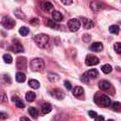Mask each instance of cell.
<instances>
[{"instance_id":"obj_17","label":"cell","mask_w":121,"mask_h":121,"mask_svg":"<svg viewBox=\"0 0 121 121\" xmlns=\"http://www.w3.org/2000/svg\"><path fill=\"white\" fill-rule=\"evenodd\" d=\"M73 94H74V96H77V98H79V96H81V95H83V88L80 87V86L74 87V88H73Z\"/></svg>"},{"instance_id":"obj_25","label":"cell","mask_w":121,"mask_h":121,"mask_svg":"<svg viewBox=\"0 0 121 121\" xmlns=\"http://www.w3.org/2000/svg\"><path fill=\"white\" fill-rule=\"evenodd\" d=\"M19 34L20 35H22V37H26V35H28L30 34V30L27 28V27H20V30H19Z\"/></svg>"},{"instance_id":"obj_5","label":"cell","mask_w":121,"mask_h":121,"mask_svg":"<svg viewBox=\"0 0 121 121\" xmlns=\"http://www.w3.org/2000/svg\"><path fill=\"white\" fill-rule=\"evenodd\" d=\"M99 87H100V89L101 91H106V92H109L111 91V93H114V88H113V86L109 83V81L107 80H101L99 82Z\"/></svg>"},{"instance_id":"obj_40","label":"cell","mask_w":121,"mask_h":121,"mask_svg":"<svg viewBox=\"0 0 121 121\" xmlns=\"http://www.w3.org/2000/svg\"><path fill=\"white\" fill-rule=\"evenodd\" d=\"M53 121H62V118H61L60 115H56V117L53 119Z\"/></svg>"},{"instance_id":"obj_28","label":"cell","mask_w":121,"mask_h":121,"mask_svg":"<svg viewBox=\"0 0 121 121\" xmlns=\"http://www.w3.org/2000/svg\"><path fill=\"white\" fill-rule=\"evenodd\" d=\"M47 26H48V27H51V28H54V30H56V28L59 27L54 20H47Z\"/></svg>"},{"instance_id":"obj_30","label":"cell","mask_w":121,"mask_h":121,"mask_svg":"<svg viewBox=\"0 0 121 121\" xmlns=\"http://www.w3.org/2000/svg\"><path fill=\"white\" fill-rule=\"evenodd\" d=\"M0 101H2V102H6V101H7L6 93H5L4 91H1V89H0Z\"/></svg>"},{"instance_id":"obj_8","label":"cell","mask_w":121,"mask_h":121,"mask_svg":"<svg viewBox=\"0 0 121 121\" xmlns=\"http://www.w3.org/2000/svg\"><path fill=\"white\" fill-rule=\"evenodd\" d=\"M100 62L99 58L94 56V55H87L86 58V65L87 66H94V65H98Z\"/></svg>"},{"instance_id":"obj_6","label":"cell","mask_w":121,"mask_h":121,"mask_svg":"<svg viewBox=\"0 0 121 121\" xmlns=\"http://www.w3.org/2000/svg\"><path fill=\"white\" fill-rule=\"evenodd\" d=\"M27 67V60L25 56H19L17 59V68L19 71H26Z\"/></svg>"},{"instance_id":"obj_2","label":"cell","mask_w":121,"mask_h":121,"mask_svg":"<svg viewBox=\"0 0 121 121\" xmlns=\"http://www.w3.org/2000/svg\"><path fill=\"white\" fill-rule=\"evenodd\" d=\"M30 67L33 72H40L45 68V61L43 59H40V58H35L33 59L31 62H30Z\"/></svg>"},{"instance_id":"obj_31","label":"cell","mask_w":121,"mask_h":121,"mask_svg":"<svg viewBox=\"0 0 121 121\" xmlns=\"http://www.w3.org/2000/svg\"><path fill=\"white\" fill-rule=\"evenodd\" d=\"M14 14H15V17H18L19 19H21V20H25V18H26V15H24L20 11H15L14 12Z\"/></svg>"},{"instance_id":"obj_42","label":"cell","mask_w":121,"mask_h":121,"mask_svg":"<svg viewBox=\"0 0 121 121\" xmlns=\"http://www.w3.org/2000/svg\"><path fill=\"white\" fill-rule=\"evenodd\" d=\"M20 121H31V120H30L27 117H21V118H20Z\"/></svg>"},{"instance_id":"obj_4","label":"cell","mask_w":121,"mask_h":121,"mask_svg":"<svg viewBox=\"0 0 121 121\" xmlns=\"http://www.w3.org/2000/svg\"><path fill=\"white\" fill-rule=\"evenodd\" d=\"M1 25L5 27V28H7V30H11V28H13L14 27V25H15V21L12 19V18H9V17H4L2 18V20H1Z\"/></svg>"},{"instance_id":"obj_43","label":"cell","mask_w":121,"mask_h":121,"mask_svg":"<svg viewBox=\"0 0 121 121\" xmlns=\"http://www.w3.org/2000/svg\"><path fill=\"white\" fill-rule=\"evenodd\" d=\"M6 118H7V115H6L5 113H1V112H0V119H6Z\"/></svg>"},{"instance_id":"obj_18","label":"cell","mask_w":121,"mask_h":121,"mask_svg":"<svg viewBox=\"0 0 121 121\" xmlns=\"http://www.w3.org/2000/svg\"><path fill=\"white\" fill-rule=\"evenodd\" d=\"M86 74L88 75L89 79H93V78H96L99 75V71L98 69H89V71L86 72Z\"/></svg>"},{"instance_id":"obj_27","label":"cell","mask_w":121,"mask_h":121,"mask_svg":"<svg viewBox=\"0 0 121 121\" xmlns=\"http://www.w3.org/2000/svg\"><path fill=\"white\" fill-rule=\"evenodd\" d=\"M101 71H102L105 74H108V73L112 72V66H111V65H104V66L101 67Z\"/></svg>"},{"instance_id":"obj_32","label":"cell","mask_w":121,"mask_h":121,"mask_svg":"<svg viewBox=\"0 0 121 121\" xmlns=\"http://www.w3.org/2000/svg\"><path fill=\"white\" fill-rule=\"evenodd\" d=\"M114 51H115L117 53H121V42L114 43Z\"/></svg>"},{"instance_id":"obj_9","label":"cell","mask_w":121,"mask_h":121,"mask_svg":"<svg viewBox=\"0 0 121 121\" xmlns=\"http://www.w3.org/2000/svg\"><path fill=\"white\" fill-rule=\"evenodd\" d=\"M91 8L94 12H100V11H102L105 8V6H104V4H101L99 1H92L91 2Z\"/></svg>"},{"instance_id":"obj_26","label":"cell","mask_w":121,"mask_h":121,"mask_svg":"<svg viewBox=\"0 0 121 121\" xmlns=\"http://www.w3.org/2000/svg\"><path fill=\"white\" fill-rule=\"evenodd\" d=\"M112 108H113L115 112H120L121 113V102H119V101L113 102V104H112Z\"/></svg>"},{"instance_id":"obj_38","label":"cell","mask_w":121,"mask_h":121,"mask_svg":"<svg viewBox=\"0 0 121 121\" xmlns=\"http://www.w3.org/2000/svg\"><path fill=\"white\" fill-rule=\"evenodd\" d=\"M88 115H89L91 118H94V119L96 118V113H95V112H93V111H89V112H88Z\"/></svg>"},{"instance_id":"obj_16","label":"cell","mask_w":121,"mask_h":121,"mask_svg":"<svg viewBox=\"0 0 121 121\" xmlns=\"http://www.w3.org/2000/svg\"><path fill=\"white\" fill-rule=\"evenodd\" d=\"M12 100H13V102H14V104H15V105H17L19 108H24V107H25L24 101H22V100H21L19 96H15V95H14V96L12 98Z\"/></svg>"},{"instance_id":"obj_24","label":"cell","mask_w":121,"mask_h":121,"mask_svg":"<svg viewBox=\"0 0 121 121\" xmlns=\"http://www.w3.org/2000/svg\"><path fill=\"white\" fill-rule=\"evenodd\" d=\"M119 31H120V28H119L118 25H112V26H109V32H111L112 34H119Z\"/></svg>"},{"instance_id":"obj_10","label":"cell","mask_w":121,"mask_h":121,"mask_svg":"<svg viewBox=\"0 0 121 121\" xmlns=\"http://www.w3.org/2000/svg\"><path fill=\"white\" fill-rule=\"evenodd\" d=\"M81 24H82L83 28H86V30H89L94 26V22L92 20L87 19V18H81Z\"/></svg>"},{"instance_id":"obj_39","label":"cell","mask_w":121,"mask_h":121,"mask_svg":"<svg viewBox=\"0 0 121 121\" xmlns=\"http://www.w3.org/2000/svg\"><path fill=\"white\" fill-rule=\"evenodd\" d=\"M61 2H62L64 5H71V4L73 2V0H61Z\"/></svg>"},{"instance_id":"obj_1","label":"cell","mask_w":121,"mask_h":121,"mask_svg":"<svg viewBox=\"0 0 121 121\" xmlns=\"http://www.w3.org/2000/svg\"><path fill=\"white\" fill-rule=\"evenodd\" d=\"M94 101H95V104H96L98 106H100V107H109L111 104H112L111 99H109L107 95H105V94H95Z\"/></svg>"},{"instance_id":"obj_13","label":"cell","mask_w":121,"mask_h":121,"mask_svg":"<svg viewBox=\"0 0 121 121\" xmlns=\"http://www.w3.org/2000/svg\"><path fill=\"white\" fill-rule=\"evenodd\" d=\"M91 49L93 52H100V51L104 49V45L101 42H94V43L91 45Z\"/></svg>"},{"instance_id":"obj_7","label":"cell","mask_w":121,"mask_h":121,"mask_svg":"<svg viewBox=\"0 0 121 121\" xmlns=\"http://www.w3.org/2000/svg\"><path fill=\"white\" fill-rule=\"evenodd\" d=\"M68 28L72 31V32H77L79 28H80V21L78 20V19H71L69 21H68Z\"/></svg>"},{"instance_id":"obj_45","label":"cell","mask_w":121,"mask_h":121,"mask_svg":"<svg viewBox=\"0 0 121 121\" xmlns=\"http://www.w3.org/2000/svg\"><path fill=\"white\" fill-rule=\"evenodd\" d=\"M107 121H113V120H111V119H109V120H107Z\"/></svg>"},{"instance_id":"obj_19","label":"cell","mask_w":121,"mask_h":121,"mask_svg":"<svg viewBox=\"0 0 121 121\" xmlns=\"http://www.w3.org/2000/svg\"><path fill=\"white\" fill-rule=\"evenodd\" d=\"M51 111H52V106H51L49 104H43V105L41 106V112H42V114H48Z\"/></svg>"},{"instance_id":"obj_14","label":"cell","mask_w":121,"mask_h":121,"mask_svg":"<svg viewBox=\"0 0 121 121\" xmlns=\"http://www.w3.org/2000/svg\"><path fill=\"white\" fill-rule=\"evenodd\" d=\"M41 7H42V9L46 11V12H52V11H53V4L49 2V1L42 2V4H41Z\"/></svg>"},{"instance_id":"obj_33","label":"cell","mask_w":121,"mask_h":121,"mask_svg":"<svg viewBox=\"0 0 121 121\" xmlns=\"http://www.w3.org/2000/svg\"><path fill=\"white\" fill-rule=\"evenodd\" d=\"M89 80H91V79H89V78H88V75H87V74H86V73H85V74H82V75H81V81H83V82H85V83H88V82H89Z\"/></svg>"},{"instance_id":"obj_37","label":"cell","mask_w":121,"mask_h":121,"mask_svg":"<svg viewBox=\"0 0 121 121\" xmlns=\"http://www.w3.org/2000/svg\"><path fill=\"white\" fill-rule=\"evenodd\" d=\"M83 41H86V42L91 41V34H85L83 35Z\"/></svg>"},{"instance_id":"obj_29","label":"cell","mask_w":121,"mask_h":121,"mask_svg":"<svg viewBox=\"0 0 121 121\" xmlns=\"http://www.w3.org/2000/svg\"><path fill=\"white\" fill-rule=\"evenodd\" d=\"M4 61L6 62V64H12V61H13V59H12V56L9 55V54H4Z\"/></svg>"},{"instance_id":"obj_3","label":"cell","mask_w":121,"mask_h":121,"mask_svg":"<svg viewBox=\"0 0 121 121\" xmlns=\"http://www.w3.org/2000/svg\"><path fill=\"white\" fill-rule=\"evenodd\" d=\"M48 40H49V38H48V35H46V34H38V35L34 37L35 43H37L38 47H40V48L46 47L47 43H48Z\"/></svg>"},{"instance_id":"obj_11","label":"cell","mask_w":121,"mask_h":121,"mask_svg":"<svg viewBox=\"0 0 121 121\" xmlns=\"http://www.w3.org/2000/svg\"><path fill=\"white\" fill-rule=\"evenodd\" d=\"M13 52H15V53H22L24 52V47H22V45L19 42L18 40H14L13 41Z\"/></svg>"},{"instance_id":"obj_36","label":"cell","mask_w":121,"mask_h":121,"mask_svg":"<svg viewBox=\"0 0 121 121\" xmlns=\"http://www.w3.org/2000/svg\"><path fill=\"white\" fill-rule=\"evenodd\" d=\"M65 87H66L67 89L72 91V85H71V82H69V81H65Z\"/></svg>"},{"instance_id":"obj_35","label":"cell","mask_w":121,"mask_h":121,"mask_svg":"<svg viewBox=\"0 0 121 121\" xmlns=\"http://www.w3.org/2000/svg\"><path fill=\"white\" fill-rule=\"evenodd\" d=\"M31 25H33V26H38V25H39V20H38L37 18L31 19Z\"/></svg>"},{"instance_id":"obj_12","label":"cell","mask_w":121,"mask_h":121,"mask_svg":"<svg viewBox=\"0 0 121 121\" xmlns=\"http://www.w3.org/2000/svg\"><path fill=\"white\" fill-rule=\"evenodd\" d=\"M51 94H52L55 99H58V100H62V99L65 98V94H64L62 91H60V89H54L53 92H51Z\"/></svg>"},{"instance_id":"obj_15","label":"cell","mask_w":121,"mask_h":121,"mask_svg":"<svg viewBox=\"0 0 121 121\" xmlns=\"http://www.w3.org/2000/svg\"><path fill=\"white\" fill-rule=\"evenodd\" d=\"M52 18H53V20L54 21H62V19H64V15L60 13V12H58V11H53V13H52Z\"/></svg>"},{"instance_id":"obj_44","label":"cell","mask_w":121,"mask_h":121,"mask_svg":"<svg viewBox=\"0 0 121 121\" xmlns=\"http://www.w3.org/2000/svg\"><path fill=\"white\" fill-rule=\"evenodd\" d=\"M4 80H5V81L7 80V82H8V83H9V82H11V81H9V77H8V75H6V74H5V75H4Z\"/></svg>"},{"instance_id":"obj_23","label":"cell","mask_w":121,"mask_h":121,"mask_svg":"<svg viewBox=\"0 0 121 121\" xmlns=\"http://www.w3.org/2000/svg\"><path fill=\"white\" fill-rule=\"evenodd\" d=\"M35 98H37V95H35L34 92H27V93H26V100H27V101L32 102V101H34Z\"/></svg>"},{"instance_id":"obj_21","label":"cell","mask_w":121,"mask_h":121,"mask_svg":"<svg viewBox=\"0 0 121 121\" xmlns=\"http://www.w3.org/2000/svg\"><path fill=\"white\" fill-rule=\"evenodd\" d=\"M28 112H30L31 117L34 118V119H37V118L39 117V112H38V109H37L35 107H30V108H28Z\"/></svg>"},{"instance_id":"obj_34","label":"cell","mask_w":121,"mask_h":121,"mask_svg":"<svg viewBox=\"0 0 121 121\" xmlns=\"http://www.w3.org/2000/svg\"><path fill=\"white\" fill-rule=\"evenodd\" d=\"M48 79H49L51 81H53V80H58V79H59V77H58V75H55V74L48 73Z\"/></svg>"},{"instance_id":"obj_20","label":"cell","mask_w":121,"mask_h":121,"mask_svg":"<svg viewBox=\"0 0 121 121\" xmlns=\"http://www.w3.org/2000/svg\"><path fill=\"white\" fill-rule=\"evenodd\" d=\"M15 79H17L18 82H25V80H26V74L22 73V72H18L15 74Z\"/></svg>"},{"instance_id":"obj_22","label":"cell","mask_w":121,"mask_h":121,"mask_svg":"<svg viewBox=\"0 0 121 121\" xmlns=\"http://www.w3.org/2000/svg\"><path fill=\"white\" fill-rule=\"evenodd\" d=\"M28 85H30V87H32V88H34V89H38V88L40 87L39 81L35 80V79H31V80L28 81Z\"/></svg>"},{"instance_id":"obj_41","label":"cell","mask_w":121,"mask_h":121,"mask_svg":"<svg viewBox=\"0 0 121 121\" xmlns=\"http://www.w3.org/2000/svg\"><path fill=\"white\" fill-rule=\"evenodd\" d=\"M95 121H105V119H104V117H98V115H96Z\"/></svg>"}]
</instances>
